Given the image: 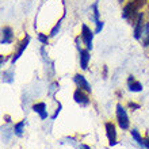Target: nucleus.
Instances as JSON below:
<instances>
[{"instance_id": "nucleus-30", "label": "nucleus", "mask_w": 149, "mask_h": 149, "mask_svg": "<svg viewBox=\"0 0 149 149\" xmlns=\"http://www.w3.org/2000/svg\"><path fill=\"white\" fill-rule=\"evenodd\" d=\"M123 1H126V0H118V3L119 4H123Z\"/></svg>"}, {"instance_id": "nucleus-10", "label": "nucleus", "mask_w": 149, "mask_h": 149, "mask_svg": "<svg viewBox=\"0 0 149 149\" xmlns=\"http://www.w3.org/2000/svg\"><path fill=\"white\" fill-rule=\"evenodd\" d=\"M79 52V63H80V68L83 71H87L88 69V65H90L91 61V50H88L87 47H81Z\"/></svg>"}, {"instance_id": "nucleus-26", "label": "nucleus", "mask_w": 149, "mask_h": 149, "mask_svg": "<svg viewBox=\"0 0 149 149\" xmlns=\"http://www.w3.org/2000/svg\"><path fill=\"white\" fill-rule=\"evenodd\" d=\"M144 148L149 149V136H146V137L144 138Z\"/></svg>"}, {"instance_id": "nucleus-7", "label": "nucleus", "mask_w": 149, "mask_h": 149, "mask_svg": "<svg viewBox=\"0 0 149 149\" xmlns=\"http://www.w3.org/2000/svg\"><path fill=\"white\" fill-rule=\"evenodd\" d=\"M104 127H106V136L107 140H109V145L114 146L117 145L118 142V134H117V127L113 122H106L104 123Z\"/></svg>"}, {"instance_id": "nucleus-4", "label": "nucleus", "mask_w": 149, "mask_h": 149, "mask_svg": "<svg viewBox=\"0 0 149 149\" xmlns=\"http://www.w3.org/2000/svg\"><path fill=\"white\" fill-rule=\"evenodd\" d=\"M115 114H117V122L118 126L121 127L122 130H127L130 127V119L129 115H127V111L121 103H118L115 106Z\"/></svg>"}, {"instance_id": "nucleus-15", "label": "nucleus", "mask_w": 149, "mask_h": 149, "mask_svg": "<svg viewBox=\"0 0 149 149\" xmlns=\"http://www.w3.org/2000/svg\"><path fill=\"white\" fill-rule=\"evenodd\" d=\"M65 16H67V7L64 8V12H63V16L60 18L58 20H57V23L52 27L50 33H49V36H50V38H54V37H57V34L60 33V30H61V26H63V20L65 19Z\"/></svg>"}, {"instance_id": "nucleus-21", "label": "nucleus", "mask_w": 149, "mask_h": 149, "mask_svg": "<svg viewBox=\"0 0 149 149\" xmlns=\"http://www.w3.org/2000/svg\"><path fill=\"white\" fill-rule=\"evenodd\" d=\"M39 54H41V58H42V61L45 64L52 61V60L49 58V54H47V50H46V46H45V45H41V47H39Z\"/></svg>"}, {"instance_id": "nucleus-19", "label": "nucleus", "mask_w": 149, "mask_h": 149, "mask_svg": "<svg viewBox=\"0 0 149 149\" xmlns=\"http://www.w3.org/2000/svg\"><path fill=\"white\" fill-rule=\"evenodd\" d=\"M60 90V84L58 81H52L49 84V88H47V95L50 96V98H54L56 96V92Z\"/></svg>"}, {"instance_id": "nucleus-9", "label": "nucleus", "mask_w": 149, "mask_h": 149, "mask_svg": "<svg viewBox=\"0 0 149 149\" xmlns=\"http://www.w3.org/2000/svg\"><path fill=\"white\" fill-rule=\"evenodd\" d=\"M73 81H74V84H76V87H77V88L87 91L88 94H91V92H92V87H91L90 81L87 80V77L84 76V74L76 73V74H74V77H73Z\"/></svg>"}, {"instance_id": "nucleus-2", "label": "nucleus", "mask_w": 149, "mask_h": 149, "mask_svg": "<svg viewBox=\"0 0 149 149\" xmlns=\"http://www.w3.org/2000/svg\"><path fill=\"white\" fill-rule=\"evenodd\" d=\"M30 41H31V37H30V34H27V33H26V34L23 36V38L18 42L15 52H14V53H12V56H11V64H12V65H14V64H15L16 61L22 57V54L24 53V50H26V49H27V46L30 45Z\"/></svg>"}, {"instance_id": "nucleus-29", "label": "nucleus", "mask_w": 149, "mask_h": 149, "mask_svg": "<svg viewBox=\"0 0 149 149\" xmlns=\"http://www.w3.org/2000/svg\"><path fill=\"white\" fill-rule=\"evenodd\" d=\"M4 119H6L7 123H11V117H10V115H4Z\"/></svg>"}, {"instance_id": "nucleus-27", "label": "nucleus", "mask_w": 149, "mask_h": 149, "mask_svg": "<svg viewBox=\"0 0 149 149\" xmlns=\"http://www.w3.org/2000/svg\"><path fill=\"white\" fill-rule=\"evenodd\" d=\"M77 149H91V148L88 145H86V144H80V146Z\"/></svg>"}, {"instance_id": "nucleus-8", "label": "nucleus", "mask_w": 149, "mask_h": 149, "mask_svg": "<svg viewBox=\"0 0 149 149\" xmlns=\"http://www.w3.org/2000/svg\"><path fill=\"white\" fill-rule=\"evenodd\" d=\"M15 41V34H14V29L11 26H3L1 27V39L0 43L1 45H11Z\"/></svg>"}, {"instance_id": "nucleus-23", "label": "nucleus", "mask_w": 149, "mask_h": 149, "mask_svg": "<svg viewBox=\"0 0 149 149\" xmlns=\"http://www.w3.org/2000/svg\"><path fill=\"white\" fill-rule=\"evenodd\" d=\"M61 109H63V104H61V103L58 102V107H57V109H56V111H54V114H53V115H52V119H53V121H54L56 118L58 117V114H60V111H61Z\"/></svg>"}, {"instance_id": "nucleus-3", "label": "nucleus", "mask_w": 149, "mask_h": 149, "mask_svg": "<svg viewBox=\"0 0 149 149\" xmlns=\"http://www.w3.org/2000/svg\"><path fill=\"white\" fill-rule=\"evenodd\" d=\"M94 36L95 31L91 30V27L86 23H81V30H80V38L83 41L84 47H87L88 50H92L94 47Z\"/></svg>"}, {"instance_id": "nucleus-11", "label": "nucleus", "mask_w": 149, "mask_h": 149, "mask_svg": "<svg viewBox=\"0 0 149 149\" xmlns=\"http://www.w3.org/2000/svg\"><path fill=\"white\" fill-rule=\"evenodd\" d=\"M126 86L129 88L130 92H134V94H137V92H141L142 91V83L138 81L137 79L134 77L133 74H130L129 77H127V81H126Z\"/></svg>"}, {"instance_id": "nucleus-24", "label": "nucleus", "mask_w": 149, "mask_h": 149, "mask_svg": "<svg viewBox=\"0 0 149 149\" xmlns=\"http://www.w3.org/2000/svg\"><path fill=\"white\" fill-rule=\"evenodd\" d=\"M8 58L11 60V56H4V54L0 56V65H1V67H4V65H6V63H7V60H8Z\"/></svg>"}, {"instance_id": "nucleus-13", "label": "nucleus", "mask_w": 149, "mask_h": 149, "mask_svg": "<svg viewBox=\"0 0 149 149\" xmlns=\"http://www.w3.org/2000/svg\"><path fill=\"white\" fill-rule=\"evenodd\" d=\"M90 19L92 23H98L99 20H100V11H99V1L96 0V1H94V3L91 4V8H90Z\"/></svg>"}, {"instance_id": "nucleus-5", "label": "nucleus", "mask_w": 149, "mask_h": 149, "mask_svg": "<svg viewBox=\"0 0 149 149\" xmlns=\"http://www.w3.org/2000/svg\"><path fill=\"white\" fill-rule=\"evenodd\" d=\"M145 12L140 11L137 19L133 23V38L137 41H141L142 34H144V29H145Z\"/></svg>"}, {"instance_id": "nucleus-18", "label": "nucleus", "mask_w": 149, "mask_h": 149, "mask_svg": "<svg viewBox=\"0 0 149 149\" xmlns=\"http://www.w3.org/2000/svg\"><path fill=\"white\" fill-rule=\"evenodd\" d=\"M130 134H132V137H133L134 141L137 142L140 146H142V148H144V137L140 134V132H138L137 129H132V130H130Z\"/></svg>"}, {"instance_id": "nucleus-16", "label": "nucleus", "mask_w": 149, "mask_h": 149, "mask_svg": "<svg viewBox=\"0 0 149 149\" xmlns=\"http://www.w3.org/2000/svg\"><path fill=\"white\" fill-rule=\"evenodd\" d=\"M24 127H26V121H19V122H16L15 125H14L12 132H14V134H15V136L22 137V136H23V133H24Z\"/></svg>"}, {"instance_id": "nucleus-28", "label": "nucleus", "mask_w": 149, "mask_h": 149, "mask_svg": "<svg viewBox=\"0 0 149 149\" xmlns=\"http://www.w3.org/2000/svg\"><path fill=\"white\" fill-rule=\"evenodd\" d=\"M103 77H104V79L107 77V67H106V65L103 67Z\"/></svg>"}, {"instance_id": "nucleus-22", "label": "nucleus", "mask_w": 149, "mask_h": 149, "mask_svg": "<svg viewBox=\"0 0 149 149\" xmlns=\"http://www.w3.org/2000/svg\"><path fill=\"white\" fill-rule=\"evenodd\" d=\"M103 27H104V22H103L102 19L99 20L98 23H95V34H99V33H102V30H103Z\"/></svg>"}, {"instance_id": "nucleus-6", "label": "nucleus", "mask_w": 149, "mask_h": 149, "mask_svg": "<svg viewBox=\"0 0 149 149\" xmlns=\"http://www.w3.org/2000/svg\"><path fill=\"white\" fill-rule=\"evenodd\" d=\"M73 99H74V102L81 107H87L91 102L90 94L84 90H80V88H76V91L73 92Z\"/></svg>"}, {"instance_id": "nucleus-25", "label": "nucleus", "mask_w": 149, "mask_h": 149, "mask_svg": "<svg viewBox=\"0 0 149 149\" xmlns=\"http://www.w3.org/2000/svg\"><path fill=\"white\" fill-rule=\"evenodd\" d=\"M127 107L132 109V110H138V109H141V106H140L138 103H136V102H129L127 103Z\"/></svg>"}, {"instance_id": "nucleus-14", "label": "nucleus", "mask_w": 149, "mask_h": 149, "mask_svg": "<svg viewBox=\"0 0 149 149\" xmlns=\"http://www.w3.org/2000/svg\"><path fill=\"white\" fill-rule=\"evenodd\" d=\"M15 80V71L14 68H8V69H4L1 72V81L6 83V84H12Z\"/></svg>"}, {"instance_id": "nucleus-20", "label": "nucleus", "mask_w": 149, "mask_h": 149, "mask_svg": "<svg viewBox=\"0 0 149 149\" xmlns=\"http://www.w3.org/2000/svg\"><path fill=\"white\" fill-rule=\"evenodd\" d=\"M37 39L41 45H49V39H50V36H47L45 33H37Z\"/></svg>"}, {"instance_id": "nucleus-12", "label": "nucleus", "mask_w": 149, "mask_h": 149, "mask_svg": "<svg viewBox=\"0 0 149 149\" xmlns=\"http://www.w3.org/2000/svg\"><path fill=\"white\" fill-rule=\"evenodd\" d=\"M33 111L38 114L39 118H41V121H45V119L49 118V113H47V110H46V103L45 102L36 103V104L33 106Z\"/></svg>"}, {"instance_id": "nucleus-17", "label": "nucleus", "mask_w": 149, "mask_h": 149, "mask_svg": "<svg viewBox=\"0 0 149 149\" xmlns=\"http://www.w3.org/2000/svg\"><path fill=\"white\" fill-rule=\"evenodd\" d=\"M141 45L144 47H149V20H146L145 29H144V34L141 38Z\"/></svg>"}, {"instance_id": "nucleus-1", "label": "nucleus", "mask_w": 149, "mask_h": 149, "mask_svg": "<svg viewBox=\"0 0 149 149\" xmlns=\"http://www.w3.org/2000/svg\"><path fill=\"white\" fill-rule=\"evenodd\" d=\"M138 14H140V7L137 6V3L134 0H127L125 4H123V8H122V19H125L126 22L133 24L134 20L137 19Z\"/></svg>"}]
</instances>
